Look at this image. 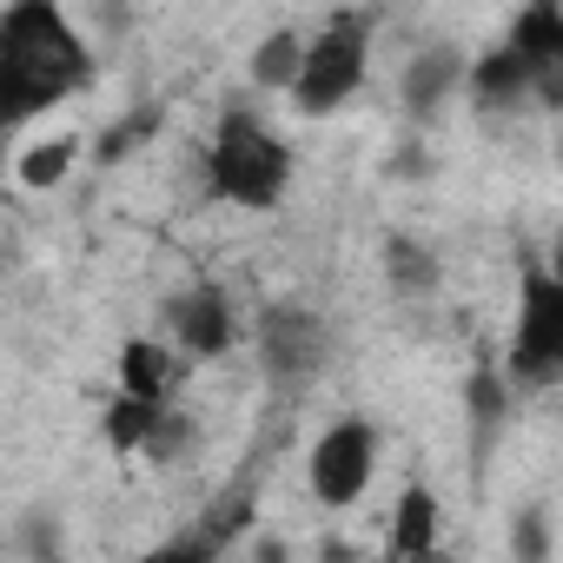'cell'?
Here are the masks:
<instances>
[{"label": "cell", "instance_id": "20", "mask_svg": "<svg viewBox=\"0 0 563 563\" xmlns=\"http://www.w3.org/2000/svg\"><path fill=\"white\" fill-rule=\"evenodd\" d=\"M510 550H517V556H550V517H543V510H517Z\"/></svg>", "mask_w": 563, "mask_h": 563}, {"label": "cell", "instance_id": "15", "mask_svg": "<svg viewBox=\"0 0 563 563\" xmlns=\"http://www.w3.org/2000/svg\"><path fill=\"white\" fill-rule=\"evenodd\" d=\"M510 372H471V385H464V405H471V444H477V457L490 451V438L504 431V418H510Z\"/></svg>", "mask_w": 563, "mask_h": 563}, {"label": "cell", "instance_id": "11", "mask_svg": "<svg viewBox=\"0 0 563 563\" xmlns=\"http://www.w3.org/2000/svg\"><path fill=\"white\" fill-rule=\"evenodd\" d=\"M438 537H444V504H438V490H431V484H405V490H398V510H391L385 550H391V556H431Z\"/></svg>", "mask_w": 563, "mask_h": 563}, {"label": "cell", "instance_id": "5", "mask_svg": "<svg viewBox=\"0 0 563 563\" xmlns=\"http://www.w3.org/2000/svg\"><path fill=\"white\" fill-rule=\"evenodd\" d=\"M378 477V424L372 418H339L319 431L312 457H306V484L325 510H352Z\"/></svg>", "mask_w": 563, "mask_h": 563}, {"label": "cell", "instance_id": "9", "mask_svg": "<svg viewBox=\"0 0 563 563\" xmlns=\"http://www.w3.org/2000/svg\"><path fill=\"white\" fill-rule=\"evenodd\" d=\"M464 80H471V60H464V47H451V41H431L424 54H411V67L398 74V107L411 113V120H431L451 93H464Z\"/></svg>", "mask_w": 563, "mask_h": 563}, {"label": "cell", "instance_id": "7", "mask_svg": "<svg viewBox=\"0 0 563 563\" xmlns=\"http://www.w3.org/2000/svg\"><path fill=\"white\" fill-rule=\"evenodd\" d=\"M504 41L523 54L537 107L543 113H563V0H523Z\"/></svg>", "mask_w": 563, "mask_h": 563}, {"label": "cell", "instance_id": "1", "mask_svg": "<svg viewBox=\"0 0 563 563\" xmlns=\"http://www.w3.org/2000/svg\"><path fill=\"white\" fill-rule=\"evenodd\" d=\"M93 87V47L60 0H8L0 14V120L27 126Z\"/></svg>", "mask_w": 563, "mask_h": 563}, {"label": "cell", "instance_id": "16", "mask_svg": "<svg viewBox=\"0 0 563 563\" xmlns=\"http://www.w3.org/2000/svg\"><path fill=\"white\" fill-rule=\"evenodd\" d=\"M74 159H80V140H74V133H54V140H34V146L14 159V179H21L27 192H54V186L74 173Z\"/></svg>", "mask_w": 563, "mask_h": 563}, {"label": "cell", "instance_id": "21", "mask_svg": "<svg viewBox=\"0 0 563 563\" xmlns=\"http://www.w3.org/2000/svg\"><path fill=\"white\" fill-rule=\"evenodd\" d=\"M550 272H556V278H563V232H556V239H550Z\"/></svg>", "mask_w": 563, "mask_h": 563}, {"label": "cell", "instance_id": "13", "mask_svg": "<svg viewBox=\"0 0 563 563\" xmlns=\"http://www.w3.org/2000/svg\"><path fill=\"white\" fill-rule=\"evenodd\" d=\"M306 41H312V34H299V27H272V34L252 47V60H245L252 87H265V93H292L299 74H306Z\"/></svg>", "mask_w": 563, "mask_h": 563}, {"label": "cell", "instance_id": "18", "mask_svg": "<svg viewBox=\"0 0 563 563\" xmlns=\"http://www.w3.org/2000/svg\"><path fill=\"white\" fill-rule=\"evenodd\" d=\"M146 133H159V107H140L133 120H120V126H113V133L100 140V159H126V153H133V146H140Z\"/></svg>", "mask_w": 563, "mask_h": 563}, {"label": "cell", "instance_id": "8", "mask_svg": "<svg viewBox=\"0 0 563 563\" xmlns=\"http://www.w3.org/2000/svg\"><path fill=\"white\" fill-rule=\"evenodd\" d=\"M166 325H173V345L186 358H225L239 345V319H232V299L219 286H192V292L166 299Z\"/></svg>", "mask_w": 563, "mask_h": 563}, {"label": "cell", "instance_id": "10", "mask_svg": "<svg viewBox=\"0 0 563 563\" xmlns=\"http://www.w3.org/2000/svg\"><path fill=\"white\" fill-rule=\"evenodd\" d=\"M464 93L477 100V113H530L537 107V93H530V67H523V54L510 47V41H497L490 54H477L471 60V80H464Z\"/></svg>", "mask_w": 563, "mask_h": 563}, {"label": "cell", "instance_id": "14", "mask_svg": "<svg viewBox=\"0 0 563 563\" xmlns=\"http://www.w3.org/2000/svg\"><path fill=\"white\" fill-rule=\"evenodd\" d=\"M179 385V352L159 345V339H126L120 345V391H140V398H173Z\"/></svg>", "mask_w": 563, "mask_h": 563}, {"label": "cell", "instance_id": "19", "mask_svg": "<svg viewBox=\"0 0 563 563\" xmlns=\"http://www.w3.org/2000/svg\"><path fill=\"white\" fill-rule=\"evenodd\" d=\"M186 444H192V418H186L179 405H166V424H159V438L146 444V457H153V464H179Z\"/></svg>", "mask_w": 563, "mask_h": 563}, {"label": "cell", "instance_id": "6", "mask_svg": "<svg viewBox=\"0 0 563 563\" xmlns=\"http://www.w3.org/2000/svg\"><path fill=\"white\" fill-rule=\"evenodd\" d=\"M325 358H332V332H325V319L312 306H299V299L258 306V365H265L272 385L292 391V385L319 378Z\"/></svg>", "mask_w": 563, "mask_h": 563}, {"label": "cell", "instance_id": "3", "mask_svg": "<svg viewBox=\"0 0 563 563\" xmlns=\"http://www.w3.org/2000/svg\"><path fill=\"white\" fill-rule=\"evenodd\" d=\"M365 67H372V8L325 14V27L306 41V74L292 87V107L306 120H332L365 87Z\"/></svg>", "mask_w": 563, "mask_h": 563}, {"label": "cell", "instance_id": "17", "mask_svg": "<svg viewBox=\"0 0 563 563\" xmlns=\"http://www.w3.org/2000/svg\"><path fill=\"white\" fill-rule=\"evenodd\" d=\"M385 272H391L398 292H431V286H438V258H431L418 239H391V245H385Z\"/></svg>", "mask_w": 563, "mask_h": 563}, {"label": "cell", "instance_id": "4", "mask_svg": "<svg viewBox=\"0 0 563 563\" xmlns=\"http://www.w3.org/2000/svg\"><path fill=\"white\" fill-rule=\"evenodd\" d=\"M504 372L517 391H543L563 378V278L550 265H530L517 286V319L504 345Z\"/></svg>", "mask_w": 563, "mask_h": 563}, {"label": "cell", "instance_id": "2", "mask_svg": "<svg viewBox=\"0 0 563 563\" xmlns=\"http://www.w3.org/2000/svg\"><path fill=\"white\" fill-rule=\"evenodd\" d=\"M292 173H299L292 146L278 140L258 113H245V107H225V113H219L212 146H206V186H212L225 206H245V212L286 206Z\"/></svg>", "mask_w": 563, "mask_h": 563}, {"label": "cell", "instance_id": "12", "mask_svg": "<svg viewBox=\"0 0 563 563\" xmlns=\"http://www.w3.org/2000/svg\"><path fill=\"white\" fill-rule=\"evenodd\" d=\"M166 405H173V398L113 391V405H107V418H100L107 444H113L120 457H146V444H153V438H159V424H166Z\"/></svg>", "mask_w": 563, "mask_h": 563}]
</instances>
